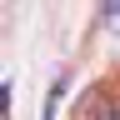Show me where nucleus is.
Masks as SVG:
<instances>
[{"instance_id": "1", "label": "nucleus", "mask_w": 120, "mask_h": 120, "mask_svg": "<svg viewBox=\"0 0 120 120\" xmlns=\"http://www.w3.org/2000/svg\"><path fill=\"white\" fill-rule=\"evenodd\" d=\"M75 120H120V100L110 95V90H90V95L80 100V110H75Z\"/></svg>"}]
</instances>
